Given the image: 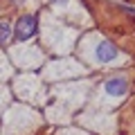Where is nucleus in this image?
I'll return each instance as SVG.
<instances>
[{
  "instance_id": "2",
  "label": "nucleus",
  "mask_w": 135,
  "mask_h": 135,
  "mask_svg": "<svg viewBox=\"0 0 135 135\" xmlns=\"http://www.w3.org/2000/svg\"><path fill=\"white\" fill-rule=\"evenodd\" d=\"M95 59H97V63H113L119 59V50L110 41H99L95 45Z\"/></svg>"
},
{
  "instance_id": "1",
  "label": "nucleus",
  "mask_w": 135,
  "mask_h": 135,
  "mask_svg": "<svg viewBox=\"0 0 135 135\" xmlns=\"http://www.w3.org/2000/svg\"><path fill=\"white\" fill-rule=\"evenodd\" d=\"M36 29H38L36 18L32 14H27V16H20L18 18V23L14 27V36H16V41H29L36 34Z\"/></svg>"
},
{
  "instance_id": "3",
  "label": "nucleus",
  "mask_w": 135,
  "mask_h": 135,
  "mask_svg": "<svg viewBox=\"0 0 135 135\" xmlns=\"http://www.w3.org/2000/svg\"><path fill=\"white\" fill-rule=\"evenodd\" d=\"M104 90L108 92L110 97H122L126 95V90H128V79L126 77H110L106 83H104Z\"/></svg>"
},
{
  "instance_id": "4",
  "label": "nucleus",
  "mask_w": 135,
  "mask_h": 135,
  "mask_svg": "<svg viewBox=\"0 0 135 135\" xmlns=\"http://www.w3.org/2000/svg\"><path fill=\"white\" fill-rule=\"evenodd\" d=\"M9 36H11V27H9V23H2V20H0V43L9 41Z\"/></svg>"
}]
</instances>
